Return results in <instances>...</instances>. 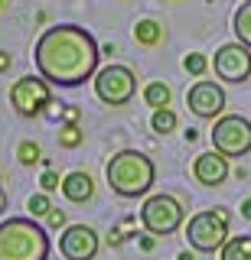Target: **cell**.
<instances>
[{
	"label": "cell",
	"mask_w": 251,
	"mask_h": 260,
	"mask_svg": "<svg viewBox=\"0 0 251 260\" xmlns=\"http://www.w3.org/2000/svg\"><path fill=\"white\" fill-rule=\"evenodd\" d=\"M36 69L49 85L75 88L98 72V43L95 36L75 23H62L39 36L33 49Z\"/></svg>",
	"instance_id": "1"
},
{
	"label": "cell",
	"mask_w": 251,
	"mask_h": 260,
	"mask_svg": "<svg viewBox=\"0 0 251 260\" xmlns=\"http://www.w3.org/2000/svg\"><path fill=\"white\" fill-rule=\"evenodd\" d=\"M104 176H108L111 192H118L121 199H141V195L150 192L153 179H157V169H153V162L144 156V153L121 150L108 159Z\"/></svg>",
	"instance_id": "2"
},
{
	"label": "cell",
	"mask_w": 251,
	"mask_h": 260,
	"mask_svg": "<svg viewBox=\"0 0 251 260\" xmlns=\"http://www.w3.org/2000/svg\"><path fill=\"white\" fill-rule=\"evenodd\" d=\"M49 238L33 218H7L0 224V260H46Z\"/></svg>",
	"instance_id": "3"
},
{
	"label": "cell",
	"mask_w": 251,
	"mask_h": 260,
	"mask_svg": "<svg viewBox=\"0 0 251 260\" xmlns=\"http://www.w3.org/2000/svg\"><path fill=\"white\" fill-rule=\"evenodd\" d=\"M186 238H189V244L196 250H202V254L222 250L225 241H229V211L225 208H209V211L192 215L189 224H186Z\"/></svg>",
	"instance_id": "4"
},
{
	"label": "cell",
	"mask_w": 251,
	"mask_h": 260,
	"mask_svg": "<svg viewBox=\"0 0 251 260\" xmlns=\"http://www.w3.org/2000/svg\"><path fill=\"white\" fill-rule=\"evenodd\" d=\"M209 137H212V150H218L229 159H238L245 153H251V120H245L241 114L218 117Z\"/></svg>",
	"instance_id": "5"
},
{
	"label": "cell",
	"mask_w": 251,
	"mask_h": 260,
	"mask_svg": "<svg viewBox=\"0 0 251 260\" xmlns=\"http://www.w3.org/2000/svg\"><path fill=\"white\" fill-rule=\"evenodd\" d=\"M186 211L183 205L173 199V195H150L147 202H144L141 208V221L144 228H147V234H157V238H166V234H173L176 228L183 224Z\"/></svg>",
	"instance_id": "6"
},
{
	"label": "cell",
	"mask_w": 251,
	"mask_h": 260,
	"mask_svg": "<svg viewBox=\"0 0 251 260\" xmlns=\"http://www.w3.org/2000/svg\"><path fill=\"white\" fill-rule=\"evenodd\" d=\"M137 91V78L127 65H104V69L95 75V94L101 98L111 108H121L127 104Z\"/></svg>",
	"instance_id": "7"
},
{
	"label": "cell",
	"mask_w": 251,
	"mask_h": 260,
	"mask_svg": "<svg viewBox=\"0 0 251 260\" xmlns=\"http://www.w3.org/2000/svg\"><path fill=\"white\" fill-rule=\"evenodd\" d=\"M10 101L23 117H33L52 101V91H49V81L43 75H23L17 85L10 88Z\"/></svg>",
	"instance_id": "8"
},
{
	"label": "cell",
	"mask_w": 251,
	"mask_h": 260,
	"mask_svg": "<svg viewBox=\"0 0 251 260\" xmlns=\"http://www.w3.org/2000/svg\"><path fill=\"white\" fill-rule=\"evenodd\" d=\"M212 69H215V75L222 81H229V85H241V81L251 75V49L241 46V43L222 46L215 52V59H212Z\"/></svg>",
	"instance_id": "9"
},
{
	"label": "cell",
	"mask_w": 251,
	"mask_h": 260,
	"mask_svg": "<svg viewBox=\"0 0 251 260\" xmlns=\"http://www.w3.org/2000/svg\"><path fill=\"white\" fill-rule=\"evenodd\" d=\"M59 254L66 260H95V254H98V234L88 224H69L59 238Z\"/></svg>",
	"instance_id": "10"
},
{
	"label": "cell",
	"mask_w": 251,
	"mask_h": 260,
	"mask_svg": "<svg viewBox=\"0 0 251 260\" xmlns=\"http://www.w3.org/2000/svg\"><path fill=\"white\" fill-rule=\"evenodd\" d=\"M186 104L196 117H218L225 111V91L215 85V81H196L186 94Z\"/></svg>",
	"instance_id": "11"
},
{
	"label": "cell",
	"mask_w": 251,
	"mask_h": 260,
	"mask_svg": "<svg viewBox=\"0 0 251 260\" xmlns=\"http://www.w3.org/2000/svg\"><path fill=\"white\" fill-rule=\"evenodd\" d=\"M192 176H196V182L215 189V185H222L225 179H229V156H222L218 150L202 153V156H196V162H192Z\"/></svg>",
	"instance_id": "12"
},
{
	"label": "cell",
	"mask_w": 251,
	"mask_h": 260,
	"mask_svg": "<svg viewBox=\"0 0 251 260\" xmlns=\"http://www.w3.org/2000/svg\"><path fill=\"white\" fill-rule=\"evenodd\" d=\"M62 195H66L69 202H88L95 195V182H92V176L82 173V169H75V173H69L66 179H62Z\"/></svg>",
	"instance_id": "13"
},
{
	"label": "cell",
	"mask_w": 251,
	"mask_h": 260,
	"mask_svg": "<svg viewBox=\"0 0 251 260\" xmlns=\"http://www.w3.org/2000/svg\"><path fill=\"white\" fill-rule=\"evenodd\" d=\"M222 260H251V234H241V238H229L225 247L218 250Z\"/></svg>",
	"instance_id": "14"
},
{
	"label": "cell",
	"mask_w": 251,
	"mask_h": 260,
	"mask_svg": "<svg viewBox=\"0 0 251 260\" xmlns=\"http://www.w3.org/2000/svg\"><path fill=\"white\" fill-rule=\"evenodd\" d=\"M134 39L141 46H160L163 43V26H160L157 20H141L134 26Z\"/></svg>",
	"instance_id": "15"
},
{
	"label": "cell",
	"mask_w": 251,
	"mask_h": 260,
	"mask_svg": "<svg viewBox=\"0 0 251 260\" xmlns=\"http://www.w3.org/2000/svg\"><path fill=\"white\" fill-rule=\"evenodd\" d=\"M232 23H235V36H238V43L251 49V0H245V4L235 10Z\"/></svg>",
	"instance_id": "16"
},
{
	"label": "cell",
	"mask_w": 251,
	"mask_h": 260,
	"mask_svg": "<svg viewBox=\"0 0 251 260\" xmlns=\"http://www.w3.org/2000/svg\"><path fill=\"white\" fill-rule=\"evenodd\" d=\"M170 85H163V81H150L147 88H144V101L150 104L153 111H160V108H170Z\"/></svg>",
	"instance_id": "17"
},
{
	"label": "cell",
	"mask_w": 251,
	"mask_h": 260,
	"mask_svg": "<svg viewBox=\"0 0 251 260\" xmlns=\"http://www.w3.org/2000/svg\"><path fill=\"white\" fill-rule=\"evenodd\" d=\"M150 127H153V134H170V130L176 127V114L170 111V108H160V111H153V117H150Z\"/></svg>",
	"instance_id": "18"
},
{
	"label": "cell",
	"mask_w": 251,
	"mask_h": 260,
	"mask_svg": "<svg viewBox=\"0 0 251 260\" xmlns=\"http://www.w3.org/2000/svg\"><path fill=\"white\" fill-rule=\"evenodd\" d=\"M17 159L23 166H36V162H43V150H39V143H33V140H23L17 146Z\"/></svg>",
	"instance_id": "19"
},
{
	"label": "cell",
	"mask_w": 251,
	"mask_h": 260,
	"mask_svg": "<svg viewBox=\"0 0 251 260\" xmlns=\"http://www.w3.org/2000/svg\"><path fill=\"white\" fill-rule=\"evenodd\" d=\"M26 208H30V215H33V218H43V215H49V211H52V202H49V195H46V192H36V195H30Z\"/></svg>",
	"instance_id": "20"
},
{
	"label": "cell",
	"mask_w": 251,
	"mask_h": 260,
	"mask_svg": "<svg viewBox=\"0 0 251 260\" xmlns=\"http://www.w3.org/2000/svg\"><path fill=\"white\" fill-rule=\"evenodd\" d=\"M183 69L186 72H189V75H206V69H209V59H206V55H199V52H189V55H186V59H183Z\"/></svg>",
	"instance_id": "21"
},
{
	"label": "cell",
	"mask_w": 251,
	"mask_h": 260,
	"mask_svg": "<svg viewBox=\"0 0 251 260\" xmlns=\"http://www.w3.org/2000/svg\"><path fill=\"white\" fill-rule=\"evenodd\" d=\"M82 140H85V134H82V130H78L75 124H66V127L59 130V143H62V146H69V150H75V146L82 143Z\"/></svg>",
	"instance_id": "22"
},
{
	"label": "cell",
	"mask_w": 251,
	"mask_h": 260,
	"mask_svg": "<svg viewBox=\"0 0 251 260\" xmlns=\"http://www.w3.org/2000/svg\"><path fill=\"white\" fill-rule=\"evenodd\" d=\"M39 185H43V192H46V195H49V192H55V189H62V182H59V173L46 169V173L39 176Z\"/></svg>",
	"instance_id": "23"
},
{
	"label": "cell",
	"mask_w": 251,
	"mask_h": 260,
	"mask_svg": "<svg viewBox=\"0 0 251 260\" xmlns=\"http://www.w3.org/2000/svg\"><path fill=\"white\" fill-rule=\"evenodd\" d=\"M46 218H49V224H52V228H62V224H66V211H59V208H52Z\"/></svg>",
	"instance_id": "24"
},
{
	"label": "cell",
	"mask_w": 251,
	"mask_h": 260,
	"mask_svg": "<svg viewBox=\"0 0 251 260\" xmlns=\"http://www.w3.org/2000/svg\"><path fill=\"white\" fill-rule=\"evenodd\" d=\"M62 117H66L69 124H75V120H78V111L75 108H62Z\"/></svg>",
	"instance_id": "25"
},
{
	"label": "cell",
	"mask_w": 251,
	"mask_h": 260,
	"mask_svg": "<svg viewBox=\"0 0 251 260\" xmlns=\"http://www.w3.org/2000/svg\"><path fill=\"white\" fill-rule=\"evenodd\" d=\"M10 65H13V59H10V55H7V52H0V72H7V69H10Z\"/></svg>",
	"instance_id": "26"
},
{
	"label": "cell",
	"mask_w": 251,
	"mask_h": 260,
	"mask_svg": "<svg viewBox=\"0 0 251 260\" xmlns=\"http://www.w3.org/2000/svg\"><path fill=\"white\" fill-rule=\"evenodd\" d=\"M141 247H144V250H153V238H147V234H144V238H141Z\"/></svg>",
	"instance_id": "27"
},
{
	"label": "cell",
	"mask_w": 251,
	"mask_h": 260,
	"mask_svg": "<svg viewBox=\"0 0 251 260\" xmlns=\"http://www.w3.org/2000/svg\"><path fill=\"white\" fill-rule=\"evenodd\" d=\"M241 215H245V218H248V221H251V199L245 202V205H241Z\"/></svg>",
	"instance_id": "28"
},
{
	"label": "cell",
	"mask_w": 251,
	"mask_h": 260,
	"mask_svg": "<svg viewBox=\"0 0 251 260\" xmlns=\"http://www.w3.org/2000/svg\"><path fill=\"white\" fill-rule=\"evenodd\" d=\"M180 260H196V257H192L189 250H183V254H180Z\"/></svg>",
	"instance_id": "29"
},
{
	"label": "cell",
	"mask_w": 251,
	"mask_h": 260,
	"mask_svg": "<svg viewBox=\"0 0 251 260\" xmlns=\"http://www.w3.org/2000/svg\"><path fill=\"white\" fill-rule=\"evenodd\" d=\"M4 7H7V0H0V10H4Z\"/></svg>",
	"instance_id": "30"
},
{
	"label": "cell",
	"mask_w": 251,
	"mask_h": 260,
	"mask_svg": "<svg viewBox=\"0 0 251 260\" xmlns=\"http://www.w3.org/2000/svg\"><path fill=\"white\" fill-rule=\"evenodd\" d=\"M0 185H4V179H0Z\"/></svg>",
	"instance_id": "31"
}]
</instances>
